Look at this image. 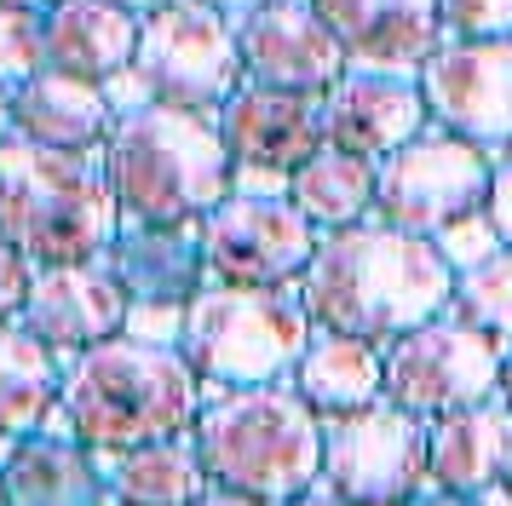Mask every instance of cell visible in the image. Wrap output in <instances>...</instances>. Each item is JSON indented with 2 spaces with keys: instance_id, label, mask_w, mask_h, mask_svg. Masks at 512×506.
I'll list each match as a JSON object with an SVG mask.
<instances>
[{
  "instance_id": "1",
  "label": "cell",
  "mask_w": 512,
  "mask_h": 506,
  "mask_svg": "<svg viewBox=\"0 0 512 506\" xmlns=\"http://www.w3.org/2000/svg\"><path fill=\"white\" fill-rule=\"evenodd\" d=\"M300 299L317 328L386 345L449 311L455 265L438 253L432 236L397 230L369 213L357 225L317 236V253L300 271Z\"/></svg>"
},
{
  "instance_id": "2",
  "label": "cell",
  "mask_w": 512,
  "mask_h": 506,
  "mask_svg": "<svg viewBox=\"0 0 512 506\" xmlns=\"http://www.w3.org/2000/svg\"><path fill=\"white\" fill-rule=\"evenodd\" d=\"M58 403L70 414L75 443H87L93 455H110V449L156 443V437H185L196 426V409L208 403V386L179 345L110 334L70 357L58 380Z\"/></svg>"
},
{
  "instance_id": "3",
  "label": "cell",
  "mask_w": 512,
  "mask_h": 506,
  "mask_svg": "<svg viewBox=\"0 0 512 506\" xmlns=\"http://www.w3.org/2000/svg\"><path fill=\"white\" fill-rule=\"evenodd\" d=\"M190 443L208 483L242 489L265 506L323 483V414L288 380L208 391L190 426Z\"/></svg>"
},
{
  "instance_id": "4",
  "label": "cell",
  "mask_w": 512,
  "mask_h": 506,
  "mask_svg": "<svg viewBox=\"0 0 512 506\" xmlns=\"http://www.w3.org/2000/svg\"><path fill=\"white\" fill-rule=\"evenodd\" d=\"M104 179L116 190L121 219L144 225H185L208 219L231 196V150L219 121L179 104H144L116 115V133L104 138Z\"/></svg>"
},
{
  "instance_id": "5",
  "label": "cell",
  "mask_w": 512,
  "mask_h": 506,
  "mask_svg": "<svg viewBox=\"0 0 512 506\" xmlns=\"http://www.w3.org/2000/svg\"><path fill=\"white\" fill-rule=\"evenodd\" d=\"M121 230V202L98 150H52L35 138L0 144V242L29 265L98 259Z\"/></svg>"
},
{
  "instance_id": "6",
  "label": "cell",
  "mask_w": 512,
  "mask_h": 506,
  "mask_svg": "<svg viewBox=\"0 0 512 506\" xmlns=\"http://www.w3.org/2000/svg\"><path fill=\"white\" fill-rule=\"evenodd\" d=\"M317 322L305 311L300 282H202L185 305L179 351L202 374L208 391L271 386L300 368Z\"/></svg>"
},
{
  "instance_id": "7",
  "label": "cell",
  "mask_w": 512,
  "mask_h": 506,
  "mask_svg": "<svg viewBox=\"0 0 512 506\" xmlns=\"http://www.w3.org/2000/svg\"><path fill=\"white\" fill-rule=\"evenodd\" d=\"M489 179H495V156L484 144L426 121L409 144L374 161V219L415 236H438L443 225L489 202Z\"/></svg>"
},
{
  "instance_id": "8",
  "label": "cell",
  "mask_w": 512,
  "mask_h": 506,
  "mask_svg": "<svg viewBox=\"0 0 512 506\" xmlns=\"http://www.w3.org/2000/svg\"><path fill=\"white\" fill-rule=\"evenodd\" d=\"M133 69L150 81L156 104L219 115V104L242 87V52L236 18L208 0H167L139 18Z\"/></svg>"
},
{
  "instance_id": "9",
  "label": "cell",
  "mask_w": 512,
  "mask_h": 506,
  "mask_svg": "<svg viewBox=\"0 0 512 506\" xmlns=\"http://www.w3.org/2000/svg\"><path fill=\"white\" fill-rule=\"evenodd\" d=\"M420 414L380 397L369 409L323 414V489L351 506H403L432 483Z\"/></svg>"
},
{
  "instance_id": "10",
  "label": "cell",
  "mask_w": 512,
  "mask_h": 506,
  "mask_svg": "<svg viewBox=\"0 0 512 506\" xmlns=\"http://www.w3.org/2000/svg\"><path fill=\"white\" fill-rule=\"evenodd\" d=\"M380 351H386V397L420 420L455 414L501 391V357H507L501 340L455 311H438L432 322L386 340Z\"/></svg>"
},
{
  "instance_id": "11",
  "label": "cell",
  "mask_w": 512,
  "mask_h": 506,
  "mask_svg": "<svg viewBox=\"0 0 512 506\" xmlns=\"http://www.w3.org/2000/svg\"><path fill=\"white\" fill-rule=\"evenodd\" d=\"M323 230L305 219L288 196H242L231 190L225 202L202 219V253H208V282H300V271L317 253Z\"/></svg>"
},
{
  "instance_id": "12",
  "label": "cell",
  "mask_w": 512,
  "mask_h": 506,
  "mask_svg": "<svg viewBox=\"0 0 512 506\" xmlns=\"http://www.w3.org/2000/svg\"><path fill=\"white\" fill-rule=\"evenodd\" d=\"M426 115L449 133L501 156L512 144V35L489 41H443L420 64Z\"/></svg>"
},
{
  "instance_id": "13",
  "label": "cell",
  "mask_w": 512,
  "mask_h": 506,
  "mask_svg": "<svg viewBox=\"0 0 512 506\" xmlns=\"http://www.w3.org/2000/svg\"><path fill=\"white\" fill-rule=\"evenodd\" d=\"M236 52H242V81L294 92H328L346 75V52L334 41L311 0H265L236 18Z\"/></svg>"
},
{
  "instance_id": "14",
  "label": "cell",
  "mask_w": 512,
  "mask_h": 506,
  "mask_svg": "<svg viewBox=\"0 0 512 506\" xmlns=\"http://www.w3.org/2000/svg\"><path fill=\"white\" fill-rule=\"evenodd\" d=\"M219 138L231 150L236 167H271V173H294L300 161L323 150V92H294V87H265V81H242V87L219 104Z\"/></svg>"
},
{
  "instance_id": "15",
  "label": "cell",
  "mask_w": 512,
  "mask_h": 506,
  "mask_svg": "<svg viewBox=\"0 0 512 506\" xmlns=\"http://www.w3.org/2000/svg\"><path fill=\"white\" fill-rule=\"evenodd\" d=\"M426 121H432L426 92H420V75H409V69L346 64V75L323 92V138L351 156H392Z\"/></svg>"
},
{
  "instance_id": "16",
  "label": "cell",
  "mask_w": 512,
  "mask_h": 506,
  "mask_svg": "<svg viewBox=\"0 0 512 506\" xmlns=\"http://www.w3.org/2000/svg\"><path fill=\"white\" fill-rule=\"evenodd\" d=\"M29 334H41L52 351H87V345L121 334L127 322V294L110 276L104 259H64V265H35L29 299L18 311Z\"/></svg>"
},
{
  "instance_id": "17",
  "label": "cell",
  "mask_w": 512,
  "mask_h": 506,
  "mask_svg": "<svg viewBox=\"0 0 512 506\" xmlns=\"http://www.w3.org/2000/svg\"><path fill=\"white\" fill-rule=\"evenodd\" d=\"M311 12L334 29L346 64L420 75V64L443 46L438 0H311Z\"/></svg>"
},
{
  "instance_id": "18",
  "label": "cell",
  "mask_w": 512,
  "mask_h": 506,
  "mask_svg": "<svg viewBox=\"0 0 512 506\" xmlns=\"http://www.w3.org/2000/svg\"><path fill=\"white\" fill-rule=\"evenodd\" d=\"M127 299H162V305H190L196 288L208 282V253H202V219L185 225H144L121 219L116 242L98 253Z\"/></svg>"
},
{
  "instance_id": "19",
  "label": "cell",
  "mask_w": 512,
  "mask_h": 506,
  "mask_svg": "<svg viewBox=\"0 0 512 506\" xmlns=\"http://www.w3.org/2000/svg\"><path fill=\"white\" fill-rule=\"evenodd\" d=\"M110 483L87 443L24 432L0 449V506H104Z\"/></svg>"
},
{
  "instance_id": "20",
  "label": "cell",
  "mask_w": 512,
  "mask_h": 506,
  "mask_svg": "<svg viewBox=\"0 0 512 506\" xmlns=\"http://www.w3.org/2000/svg\"><path fill=\"white\" fill-rule=\"evenodd\" d=\"M426 466L438 489L478 495L489 483H507L512 472V403L495 391L484 403H466L455 414H438L426 426Z\"/></svg>"
},
{
  "instance_id": "21",
  "label": "cell",
  "mask_w": 512,
  "mask_h": 506,
  "mask_svg": "<svg viewBox=\"0 0 512 506\" xmlns=\"http://www.w3.org/2000/svg\"><path fill=\"white\" fill-rule=\"evenodd\" d=\"M12 133L52 150H104V138L116 133V110L98 81L41 69L24 87H12Z\"/></svg>"
},
{
  "instance_id": "22",
  "label": "cell",
  "mask_w": 512,
  "mask_h": 506,
  "mask_svg": "<svg viewBox=\"0 0 512 506\" xmlns=\"http://www.w3.org/2000/svg\"><path fill=\"white\" fill-rule=\"evenodd\" d=\"M41 35H47V69L104 81L133 64L139 12H127L116 0H58L52 12H41Z\"/></svg>"
},
{
  "instance_id": "23",
  "label": "cell",
  "mask_w": 512,
  "mask_h": 506,
  "mask_svg": "<svg viewBox=\"0 0 512 506\" xmlns=\"http://www.w3.org/2000/svg\"><path fill=\"white\" fill-rule=\"evenodd\" d=\"M288 386L300 391L317 414L369 409V403L386 397V351L374 340H357V334L317 328L311 345H305L300 368L288 374Z\"/></svg>"
},
{
  "instance_id": "24",
  "label": "cell",
  "mask_w": 512,
  "mask_h": 506,
  "mask_svg": "<svg viewBox=\"0 0 512 506\" xmlns=\"http://www.w3.org/2000/svg\"><path fill=\"white\" fill-rule=\"evenodd\" d=\"M98 466H104L110 495L133 506H190L208 489V472L196 460L190 432L156 437V443H139V449H110V455H98Z\"/></svg>"
},
{
  "instance_id": "25",
  "label": "cell",
  "mask_w": 512,
  "mask_h": 506,
  "mask_svg": "<svg viewBox=\"0 0 512 506\" xmlns=\"http://www.w3.org/2000/svg\"><path fill=\"white\" fill-rule=\"evenodd\" d=\"M58 380H64L58 351L18 317L0 322V449L47 420V409L58 403Z\"/></svg>"
},
{
  "instance_id": "26",
  "label": "cell",
  "mask_w": 512,
  "mask_h": 506,
  "mask_svg": "<svg viewBox=\"0 0 512 506\" xmlns=\"http://www.w3.org/2000/svg\"><path fill=\"white\" fill-rule=\"evenodd\" d=\"M288 202L300 207L317 230L357 225L374 213V161L351 156L340 144H323L311 161L288 173Z\"/></svg>"
},
{
  "instance_id": "27",
  "label": "cell",
  "mask_w": 512,
  "mask_h": 506,
  "mask_svg": "<svg viewBox=\"0 0 512 506\" xmlns=\"http://www.w3.org/2000/svg\"><path fill=\"white\" fill-rule=\"evenodd\" d=\"M449 311L512 345V248H495L489 259L455 271V299H449Z\"/></svg>"
},
{
  "instance_id": "28",
  "label": "cell",
  "mask_w": 512,
  "mask_h": 506,
  "mask_svg": "<svg viewBox=\"0 0 512 506\" xmlns=\"http://www.w3.org/2000/svg\"><path fill=\"white\" fill-rule=\"evenodd\" d=\"M41 69H47L41 12L0 6V87H24L29 75H41Z\"/></svg>"
},
{
  "instance_id": "29",
  "label": "cell",
  "mask_w": 512,
  "mask_h": 506,
  "mask_svg": "<svg viewBox=\"0 0 512 506\" xmlns=\"http://www.w3.org/2000/svg\"><path fill=\"white\" fill-rule=\"evenodd\" d=\"M443 41H489L512 35V0H438Z\"/></svg>"
},
{
  "instance_id": "30",
  "label": "cell",
  "mask_w": 512,
  "mask_h": 506,
  "mask_svg": "<svg viewBox=\"0 0 512 506\" xmlns=\"http://www.w3.org/2000/svg\"><path fill=\"white\" fill-rule=\"evenodd\" d=\"M432 242H438V253L455 265V271H466V265L489 259L495 248H507V242H501V230H495V219H489V207L466 213V219H455V225H443Z\"/></svg>"
},
{
  "instance_id": "31",
  "label": "cell",
  "mask_w": 512,
  "mask_h": 506,
  "mask_svg": "<svg viewBox=\"0 0 512 506\" xmlns=\"http://www.w3.org/2000/svg\"><path fill=\"white\" fill-rule=\"evenodd\" d=\"M121 334L150 345H179L185 340V305H162V299H127V322Z\"/></svg>"
},
{
  "instance_id": "32",
  "label": "cell",
  "mask_w": 512,
  "mask_h": 506,
  "mask_svg": "<svg viewBox=\"0 0 512 506\" xmlns=\"http://www.w3.org/2000/svg\"><path fill=\"white\" fill-rule=\"evenodd\" d=\"M29 282H35V265H29L12 242H0V322H12L18 311H24Z\"/></svg>"
},
{
  "instance_id": "33",
  "label": "cell",
  "mask_w": 512,
  "mask_h": 506,
  "mask_svg": "<svg viewBox=\"0 0 512 506\" xmlns=\"http://www.w3.org/2000/svg\"><path fill=\"white\" fill-rule=\"evenodd\" d=\"M489 219H495V230H501V242L512 248V144L495 156V179H489Z\"/></svg>"
},
{
  "instance_id": "34",
  "label": "cell",
  "mask_w": 512,
  "mask_h": 506,
  "mask_svg": "<svg viewBox=\"0 0 512 506\" xmlns=\"http://www.w3.org/2000/svg\"><path fill=\"white\" fill-rule=\"evenodd\" d=\"M98 87H104V98H110V110H116V115L144 110V104H156V98H150V81H144V75H139L133 64H127V69H116V75H104Z\"/></svg>"
},
{
  "instance_id": "35",
  "label": "cell",
  "mask_w": 512,
  "mask_h": 506,
  "mask_svg": "<svg viewBox=\"0 0 512 506\" xmlns=\"http://www.w3.org/2000/svg\"><path fill=\"white\" fill-rule=\"evenodd\" d=\"M231 190H242V196H288V173H271V167H236L231 161Z\"/></svg>"
},
{
  "instance_id": "36",
  "label": "cell",
  "mask_w": 512,
  "mask_h": 506,
  "mask_svg": "<svg viewBox=\"0 0 512 506\" xmlns=\"http://www.w3.org/2000/svg\"><path fill=\"white\" fill-rule=\"evenodd\" d=\"M190 506H265V501H254V495H242V489H225V483H208L202 495Z\"/></svg>"
},
{
  "instance_id": "37",
  "label": "cell",
  "mask_w": 512,
  "mask_h": 506,
  "mask_svg": "<svg viewBox=\"0 0 512 506\" xmlns=\"http://www.w3.org/2000/svg\"><path fill=\"white\" fill-rule=\"evenodd\" d=\"M403 506H478V495H461V489H420Z\"/></svg>"
},
{
  "instance_id": "38",
  "label": "cell",
  "mask_w": 512,
  "mask_h": 506,
  "mask_svg": "<svg viewBox=\"0 0 512 506\" xmlns=\"http://www.w3.org/2000/svg\"><path fill=\"white\" fill-rule=\"evenodd\" d=\"M277 506H351V501H340V495L323 489V483H311L305 495H288V501H277Z\"/></svg>"
},
{
  "instance_id": "39",
  "label": "cell",
  "mask_w": 512,
  "mask_h": 506,
  "mask_svg": "<svg viewBox=\"0 0 512 506\" xmlns=\"http://www.w3.org/2000/svg\"><path fill=\"white\" fill-rule=\"evenodd\" d=\"M478 506H512L507 483H489V489H478Z\"/></svg>"
},
{
  "instance_id": "40",
  "label": "cell",
  "mask_w": 512,
  "mask_h": 506,
  "mask_svg": "<svg viewBox=\"0 0 512 506\" xmlns=\"http://www.w3.org/2000/svg\"><path fill=\"white\" fill-rule=\"evenodd\" d=\"M12 138V87H0V144Z\"/></svg>"
},
{
  "instance_id": "41",
  "label": "cell",
  "mask_w": 512,
  "mask_h": 506,
  "mask_svg": "<svg viewBox=\"0 0 512 506\" xmlns=\"http://www.w3.org/2000/svg\"><path fill=\"white\" fill-rule=\"evenodd\" d=\"M208 6H219V12H231V18H242V12H254V6H265V0H208Z\"/></svg>"
},
{
  "instance_id": "42",
  "label": "cell",
  "mask_w": 512,
  "mask_h": 506,
  "mask_svg": "<svg viewBox=\"0 0 512 506\" xmlns=\"http://www.w3.org/2000/svg\"><path fill=\"white\" fill-rule=\"evenodd\" d=\"M501 397L512 403V345H507V357H501Z\"/></svg>"
},
{
  "instance_id": "43",
  "label": "cell",
  "mask_w": 512,
  "mask_h": 506,
  "mask_svg": "<svg viewBox=\"0 0 512 506\" xmlns=\"http://www.w3.org/2000/svg\"><path fill=\"white\" fill-rule=\"evenodd\" d=\"M0 6H24V12H52L58 0H0Z\"/></svg>"
},
{
  "instance_id": "44",
  "label": "cell",
  "mask_w": 512,
  "mask_h": 506,
  "mask_svg": "<svg viewBox=\"0 0 512 506\" xmlns=\"http://www.w3.org/2000/svg\"><path fill=\"white\" fill-rule=\"evenodd\" d=\"M116 6H127V12H139L144 18V12H156V6H167V0H116Z\"/></svg>"
},
{
  "instance_id": "45",
  "label": "cell",
  "mask_w": 512,
  "mask_h": 506,
  "mask_svg": "<svg viewBox=\"0 0 512 506\" xmlns=\"http://www.w3.org/2000/svg\"><path fill=\"white\" fill-rule=\"evenodd\" d=\"M104 506H133V501H116V495H110V501H104Z\"/></svg>"
},
{
  "instance_id": "46",
  "label": "cell",
  "mask_w": 512,
  "mask_h": 506,
  "mask_svg": "<svg viewBox=\"0 0 512 506\" xmlns=\"http://www.w3.org/2000/svg\"><path fill=\"white\" fill-rule=\"evenodd\" d=\"M507 495H512V472H507Z\"/></svg>"
}]
</instances>
